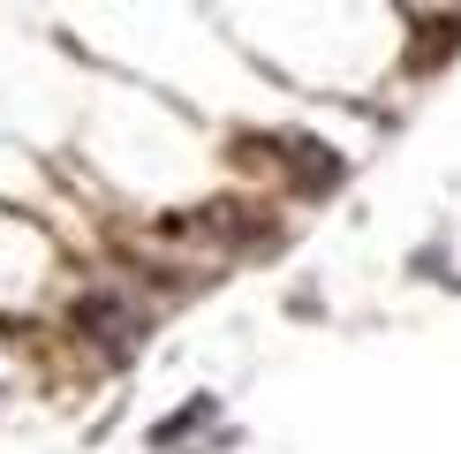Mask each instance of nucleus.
Returning <instances> with one entry per match:
<instances>
[]
</instances>
